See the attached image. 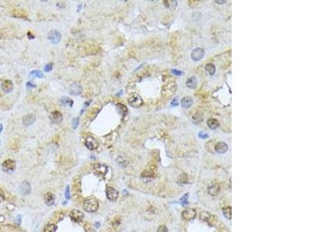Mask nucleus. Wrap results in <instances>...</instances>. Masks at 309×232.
<instances>
[{"mask_svg":"<svg viewBox=\"0 0 309 232\" xmlns=\"http://www.w3.org/2000/svg\"><path fill=\"white\" fill-rule=\"evenodd\" d=\"M83 208L89 213L95 212L98 209V202L94 197L88 198L83 203Z\"/></svg>","mask_w":309,"mask_h":232,"instance_id":"nucleus-1","label":"nucleus"},{"mask_svg":"<svg viewBox=\"0 0 309 232\" xmlns=\"http://www.w3.org/2000/svg\"><path fill=\"white\" fill-rule=\"evenodd\" d=\"M47 39L52 44H58L62 39V35L60 31L56 29H52L49 32L47 35Z\"/></svg>","mask_w":309,"mask_h":232,"instance_id":"nucleus-2","label":"nucleus"},{"mask_svg":"<svg viewBox=\"0 0 309 232\" xmlns=\"http://www.w3.org/2000/svg\"><path fill=\"white\" fill-rule=\"evenodd\" d=\"M127 101H128V104L131 107L135 108H140L143 104V101L141 97L139 96L138 95H137V94H135V93L131 94L130 95L128 99H127Z\"/></svg>","mask_w":309,"mask_h":232,"instance_id":"nucleus-3","label":"nucleus"},{"mask_svg":"<svg viewBox=\"0 0 309 232\" xmlns=\"http://www.w3.org/2000/svg\"><path fill=\"white\" fill-rule=\"evenodd\" d=\"M2 166L5 172H12V171L15 170V167H16V164H15V162L14 160L6 159V161L3 162Z\"/></svg>","mask_w":309,"mask_h":232,"instance_id":"nucleus-4","label":"nucleus"},{"mask_svg":"<svg viewBox=\"0 0 309 232\" xmlns=\"http://www.w3.org/2000/svg\"><path fill=\"white\" fill-rule=\"evenodd\" d=\"M70 217L72 219V220L77 223L81 222L83 220V217H84L83 213L78 211V210H73L70 213Z\"/></svg>","mask_w":309,"mask_h":232,"instance_id":"nucleus-5","label":"nucleus"},{"mask_svg":"<svg viewBox=\"0 0 309 232\" xmlns=\"http://www.w3.org/2000/svg\"><path fill=\"white\" fill-rule=\"evenodd\" d=\"M83 91V88L81 87V85L77 83H73L70 86L69 92L70 95H73V96H77L80 95Z\"/></svg>","mask_w":309,"mask_h":232,"instance_id":"nucleus-6","label":"nucleus"},{"mask_svg":"<svg viewBox=\"0 0 309 232\" xmlns=\"http://www.w3.org/2000/svg\"><path fill=\"white\" fill-rule=\"evenodd\" d=\"M196 213L193 209H186L182 213V218L185 220H191L195 218Z\"/></svg>","mask_w":309,"mask_h":232,"instance_id":"nucleus-7","label":"nucleus"},{"mask_svg":"<svg viewBox=\"0 0 309 232\" xmlns=\"http://www.w3.org/2000/svg\"><path fill=\"white\" fill-rule=\"evenodd\" d=\"M204 50L203 48H196L195 50H193V52L191 54V58L193 59L194 61H198V60H200L202 58L204 57Z\"/></svg>","mask_w":309,"mask_h":232,"instance_id":"nucleus-8","label":"nucleus"},{"mask_svg":"<svg viewBox=\"0 0 309 232\" xmlns=\"http://www.w3.org/2000/svg\"><path fill=\"white\" fill-rule=\"evenodd\" d=\"M85 145L87 149H91V150H94L97 149L98 147V142L96 139L94 137H87V139L85 140Z\"/></svg>","mask_w":309,"mask_h":232,"instance_id":"nucleus-9","label":"nucleus"},{"mask_svg":"<svg viewBox=\"0 0 309 232\" xmlns=\"http://www.w3.org/2000/svg\"><path fill=\"white\" fill-rule=\"evenodd\" d=\"M50 121L54 124H60L63 121V115L59 111H54L50 115Z\"/></svg>","mask_w":309,"mask_h":232,"instance_id":"nucleus-10","label":"nucleus"},{"mask_svg":"<svg viewBox=\"0 0 309 232\" xmlns=\"http://www.w3.org/2000/svg\"><path fill=\"white\" fill-rule=\"evenodd\" d=\"M13 84L10 80H5L1 84V88H2V91L6 93V94L11 93L13 90Z\"/></svg>","mask_w":309,"mask_h":232,"instance_id":"nucleus-11","label":"nucleus"},{"mask_svg":"<svg viewBox=\"0 0 309 232\" xmlns=\"http://www.w3.org/2000/svg\"><path fill=\"white\" fill-rule=\"evenodd\" d=\"M94 171L97 174H98L101 176H104L106 175V173H108V166H105L104 164H95L94 166Z\"/></svg>","mask_w":309,"mask_h":232,"instance_id":"nucleus-12","label":"nucleus"},{"mask_svg":"<svg viewBox=\"0 0 309 232\" xmlns=\"http://www.w3.org/2000/svg\"><path fill=\"white\" fill-rule=\"evenodd\" d=\"M106 195L109 200L115 201L118 197V192L114 188L108 187L106 189Z\"/></svg>","mask_w":309,"mask_h":232,"instance_id":"nucleus-13","label":"nucleus"},{"mask_svg":"<svg viewBox=\"0 0 309 232\" xmlns=\"http://www.w3.org/2000/svg\"><path fill=\"white\" fill-rule=\"evenodd\" d=\"M36 121V115L33 114H28L23 118V124L25 126H32Z\"/></svg>","mask_w":309,"mask_h":232,"instance_id":"nucleus-14","label":"nucleus"},{"mask_svg":"<svg viewBox=\"0 0 309 232\" xmlns=\"http://www.w3.org/2000/svg\"><path fill=\"white\" fill-rule=\"evenodd\" d=\"M215 150H216V153H220V154H224L228 150L227 144L223 142H220L216 143V145H215Z\"/></svg>","mask_w":309,"mask_h":232,"instance_id":"nucleus-15","label":"nucleus"},{"mask_svg":"<svg viewBox=\"0 0 309 232\" xmlns=\"http://www.w3.org/2000/svg\"><path fill=\"white\" fill-rule=\"evenodd\" d=\"M19 190H20V193L23 194V195H28L29 193H30L31 187H30V184L28 183L27 181L23 182L19 186Z\"/></svg>","mask_w":309,"mask_h":232,"instance_id":"nucleus-16","label":"nucleus"},{"mask_svg":"<svg viewBox=\"0 0 309 232\" xmlns=\"http://www.w3.org/2000/svg\"><path fill=\"white\" fill-rule=\"evenodd\" d=\"M200 219L203 221L208 222L209 224H212V220H215V217L209 212L204 211L200 214Z\"/></svg>","mask_w":309,"mask_h":232,"instance_id":"nucleus-17","label":"nucleus"},{"mask_svg":"<svg viewBox=\"0 0 309 232\" xmlns=\"http://www.w3.org/2000/svg\"><path fill=\"white\" fill-rule=\"evenodd\" d=\"M193 104V101L190 97H185L181 100V106L183 108H189Z\"/></svg>","mask_w":309,"mask_h":232,"instance_id":"nucleus-18","label":"nucleus"},{"mask_svg":"<svg viewBox=\"0 0 309 232\" xmlns=\"http://www.w3.org/2000/svg\"><path fill=\"white\" fill-rule=\"evenodd\" d=\"M220 192V187L218 184H213V185L209 186L208 193L211 196L218 195Z\"/></svg>","mask_w":309,"mask_h":232,"instance_id":"nucleus-19","label":"nucleus"},{"mask_svg":"<svg viewBox=\"0 0 309 232\" xmlns=\"http://www.w3.org/2000/svg\"><path fill=\"white\" fill-rule=\"evenodd\" d=\"M219 125H220V124H219L218 120L216 119V118H209L208 121H207V126H208V127L210 129H216V128L219 126Z\"/></svg>","mask_w":309,"mask_h":232,"instance_id":"nucleus-20","label":"nucleus"},{"mask_svg":"<svg viewBox=\"0 0 309 232\" xmlns=\"http://www.w3.org/2000/svg\"><path fill=\"white\" fill-rule=\"evenodd\" d=\"M45 203L48 206H52L54 203V196L52 193H47L44 196Z\"/></svg>","mask_w":309,"mask_h":232,"instance_id":"nucleus-21","label":"nucleus"},{"mask_svg":"<svg viewBox=\"0 0 309 232\" xmlns=\"http://www.w3.org/2000/svg\"><path fill=\"white\" fill-rule=\"evenodd\" d=\"M186 85L187 87L190 89H194L197 86V79L196 77H189V79L186 81Z\"/></svg>","mask_w":309,"mask_h":232,"instance_id":"nucleus-22","label":"nucleus"},{"mask_svg":"<svg viewBox=\"0 0 309 232\" xmlns=\"http://www.w3.org/2000/svg\"><path fill=\"white\" fill-rule=\"evenodd\" d=\"M223 213L224 217L226 219L231 220L232 217V209L230 207H225L223 208Z\"/></svg>","mask_w":309,"mask_h":232,"instance_id":"nucleus-23","label":"nucleus"},{"mask_svg":"<svg viewBox=\"0 0 309 232\" xmlns=\"http://www.w3.org/2000/svg\"><path fill=\"white\" fill-rule=\"evenodd\" d=\"M205 69L207 71V73L209 74V75H213L216 72V68L215 66L212 64H206V67H205Z\"/></svg>","mask_w":309,"mask_h":232,"instance_id":"nucleus-24","label":"nucleus"},{"mask_svg":"<svg viewBox=\"0 0 309 232\" xmlns=\"http://www.w3.org/2000/svg\"><path fill=\"white\" fill-rule=\"evenodd\" d=\"M56 229H57V226H56V224H47V225L45 226L43 231L44 232H55L56 231Z\"/></svg>","mask_w":309,"mask_h":232,"instance_id":"nucleus-25","label":"nucleus"},{"mask_svg":"<svg viewBox=\"0 0 309 232\" xmlns=\"http://www.w3.org/2000/svg\"><path fill=\"white\" fill-rule=\"evenodd\" d=\"M29 76L32 77H39V78H42L43 77V73H42L41 70H32V71L29 73Z\"/></svg>","mask_w":309,"mask_h":232,"instance_id":"nucleus-26","label":"nucleus"},{"mask_svg":"<svg viewBox=\"0 0 309 232\" xmlns=\"http://www.w3.org/2000/svg\"><path fill=\"white\" fill-rule=\"evenodd\" d=\"M60 101L65 105H67L70 108H71L73 104V101L72 99H70V98H67V97H63L61 99H60Z\"/></svg>","mask_w":309,"mask_h":232,"instance_id":"nucleus-27","label":"nucleus"},{"mask_svg":"<svg viewBox=\"0 0 309 232\" xmlns=\"http://www.w3.org/2000/svg\"><path fill=\"white\" fill-rule=\"evenodd\" d=\"M116 107H117V109H118V112H120V113H121V114L125 115L126 112H127V108H126L125 105H124L123 104L118 103V104H116Z\"/></svg>","mask_w":309,"mask_h":232,"instance_id":"nucleus-28","label":"nucleus"},{"mask_svg":"<svg viewBox=\"0 0 309 232\" xmlns=\"http://www.w3.org/2000/svg\"><path fill=\"white\" fill-rule=\"evenodd\" d=\"M13 15H15V16H16V17H20V18L26 17V14L25 12L23 11V10H14Z\"/></svg>","mask_w":309,"mask_h":232,"instance_id":"nucleus-29","label":"nucleus"},{"mask_svg":"<svg viewBox=\"0 0 309 232\" xmlns=\"http://www.w3.org/2000/svg\"><path fill=\"white\" fill-rule=\"evenodd\" d=\"M117 162L119 164V166H122V167H124L127 165V161L122 156H118L117 158Z\"/></svg>","mask_w":309,"mask_h":232,"instance_id":"nucleus-30","label":"nucleus"},{"mask_svg":"<svg viewBox=\"0 0 309 232\" xmlns=\"http://www.w3.org/2000/svg\"><path fill=\"white\" fill-rule=\"evenodd\" d=\"M202 116L203 115H202L199 112H197L196 114L193 116V120H194V122H195V123H199V122H200L201 121H202V118H203Z\"/></svg>","mask_w":309,"mask_h":232,"instance_id":"nucleus-31","label":"nucleus"},{"mask_svg":"<svg viewBox=\"0 0 309 232\" xmlns=\"http://www.w3.org/2000/svg\"><path fill=\"white\" fill-rule=\"evenodd\" d=\"M179 182L180 184H186V182H187V175L185 173L180 175L179 177Z\"/></svg>","mask_w":309,"mask_h":232,"instance_id":"nucleus-32","label":"nucleus"},{"mask_svg":"<svg viewBox=\"0 0 309 232\" xmlns=\"http://www.w3.org/2000/svg\"><path fill=\"white\" fill-rule=\"evenodd\" d=\"M181 203L183 207H185L186 205L188 204V193L185 194L183 197H182L181 199Z\"/></svg>","mask_w":309,"mask_h":232,"instance_id":"nucleus-33","label":"nucleus"},{"mask_svg":"<svg viewBox=\"0 0 309 232\" xmlns=\"http://www.w3.org/2000/svg\"><path fill=\"white\" fill-rule=\"evenodd\" d=\"M79 126V118H74L72 120V126L74 129H76Z\"/></svg>","mask_w":309,"mask_h":232,"instance_id":"nucleus-34","label":"nucleus"},{"mask_svg":"<svg viewBox=\"0 0 309 232\" xmlns=\"http://www.w3.org/2000/svg\"><path fill=\"white\" fill-rule=\"evenodd\" d=\"M53 64H46V66L44 67V71L45 72H50V71H52V70H53Z\"/></svg>","mask_w":309,"mask_h":232,"instance_id":"nucleus-35","label":"nucleus"},{"mask_svg":"<svg viewBox=\"0 0 309 232\" xmlns=\"http://www.w3.org/2000/svg\"><path fill=\"white\" fill-rule=\"evenodd\" d=\"M157 232H168V228H166L165 225H161V226L158 228Z\"/></svg>","mask_w":309,"mask_h":232,"instance_id":"nucleus-36","label":"nucleus"},{"mask_svg":"<svg viewBox=\"0 0 309 232\" xmlns=\"http://www.w3.org/2000/svg\"><path fill=\"white\" fill-rule=\"evenodd\" d=\"M198 135H199V137L201 138L202 139H206V138H208V134L206 133V132H203V131H200Z\"/></svg>","mask_w":309,"mask_h":232,"instance_id":"nucleus-37","label":"nucleus"},{"mask_svg":"<svg viewBox=\"0 0 309 232\" xmlns=\"http://www.w3.org/2000/svg\"><path fill=\"white\" fill-rule=\"evenodd\" d=\"M65 197H66V199H67V200H69L70 198V189H69V186H67V189H66V191H65Z\"/></svg>","mask_w":309,"mask_h":232,"instance_id":"nucleus-38","label":"nucleus"},{"mask_svg":"<svg viewBox=\"0 0 309 232\" xmlns=\"http://www.w3.org/2000/svg\"><path fill=\"white\" fill-rule=\"evenodd\" d=\"M172 73H173L174 74H176V75H181L182 73L180 70H172Z\"/></svg>","mask_w":309,"mask_h":232,"instance_id":"nucleus-39","label":"nucleus"},{"mask_svg":"<svg viewBox=\"0 0 309 232\" xmlns=\"http://www.w3.org/2000/svg\"><path fill=\"white\" fill-rule=\"evenodd\" d=\"M37 86L35 84H33L31 83V82H27L26 83V87H28V88H30V87H36Z\"/></svg>","mask_w":309,"mask_h":232,"instance_id":"nucleus-40","label":"nucleus"},{"mask_svg":"<svg viewBox=\"0 0 309 232\" xmlns=\"http://www.w3.org/2000/svg\"><path fill=\"white\" fill-rule=\"evenodd\" d=\"M4 200V194L2 193V190H0V201H2Z\"/></svg>","mask_w":309,"mask_h":232,"instance_id":"nucleus-41","label":"nucleus"},{"mask_svg":"<svg viewBox=\"0 0 309 232\" xmlns=\"http://www.w3.org/2000/svg\"><path fill=\"white\" fill-rule=\"evenodd\" d=\"M172 105H173V106H176V105H178V103H176V99H174V101H172Z\"/></svg>","mask_w":309,"mask_h":232,"instance_id":"nucleus-42","label":"nucleus"},{"mask_svg":"<svg viewBox=\"0 0 309 232\" xmlns=\"http://www.w3.org/2000/svg\"><path fill=\"white\" fill-rule=\"evenodd\" d=\"M28 37H29V39H33L34 38V36H31V33H28Z\"/></svg>","mask_w":309,"mask_h":232,"instance_id":"nucleus-43","label":"nucleus"},{"mask_svg":"<svg viewBox=\"0 0 309 232\" xmlns=\"http://www.w3.org/2000/svg\"><path fill=\"white\" fill-rule=\"evenodd\" d=\"M2 129H3V126H2V124H0V134L2 131Z\"/></svg>","mask_w":309,"mask_h":232,"instance_id":"nucleus-44","label":"nucleus"},{"mask_svg":"<svg viewBox=\"0 0 309 232\" xmlns=\"http://www.w3.org/2000/svg\"><path fill=\"white\" fill-rule=\"evenodd\" d=\"M216 2H220V4H223L224 2H226V1H216Z\"/></svg>","mask_w":309,"mask_h":232,"instance_id":"nucleus-45","label":"nucleus"}]
</instances>
